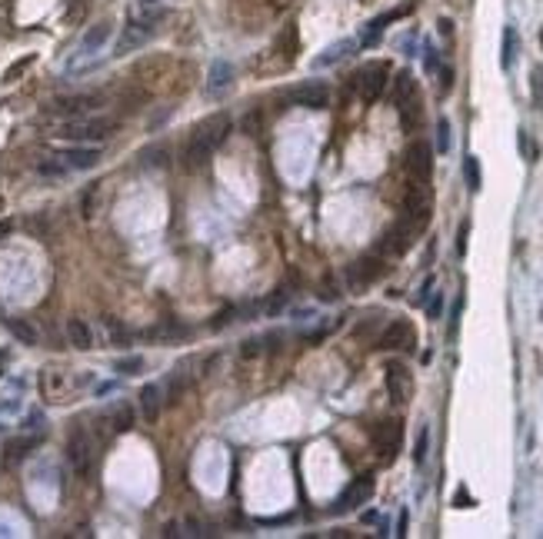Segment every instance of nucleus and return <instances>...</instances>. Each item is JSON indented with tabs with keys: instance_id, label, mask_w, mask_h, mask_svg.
I'll use <instances>...</instances> for the list:
<instances>
[{
	"instance_id": "1",
	"label": "nucleus",
	"mask_w": 543,
	"mask_h": 539,
	"mask_svg": "<svg viewBox=\"0 0 543 539\" xmlns=\"http://www.w3.org/2000/svg\"><path fill=\"white\" fill-rule=\"evenodd\" d=\"M227 134H230V117H227V114H213V117L204 120V123L194 130L190 143H187V166L204 164L213 150L227 140Z\"/></svg>"
},
{
	"instance_id": "2",
	"label": "nucleus",
	"mask_w": 543,
	"mask_h": 539,
	"mask_svg": "<svg viewBox=\"0 0 543 539\" xmlns=\"http://www.w3.org/2000/svg\"><path fill=\"white\" fill-rule=\"evenodd\" d=\"M97 164H100V147L80 143V147L54 150V157H50V160H40L37 170H40L44 177H63V173H70V170H91V166H97Z\"/></svg>"
},
{
	"instance_id": "3",
	"label": "nucleus",
	"mask_w": 543,
	"mask_h": 539,
	"mask_svg": "<svg viewBox=\"0 0 543 539\" xmlns=\"http://www.w3.org/2000/svg\"><path fill=\"white\" fill-rule=\"evenodd\" d=\"M167 10L164 7H151V10H140V14L123 27L121 40H117V57H123V54H130V50H137V47H144L147 40H151L153 33H157V27L164 24Z\"/></svg>"
},
{
	"instance_id": "4",
	"label": "nucleus",
	"mask_w": 543,
	"mask_h": 539,
	"mask_svg": "<svg viewBox=\"0 0 543 539\" xmlns=\"http://www.w3.org/2000/svg\"><path fill=\"white\" fill-rule=\"evenodd\" d=\"M117 130V120L110 117H77L61 127V136L74 140V143H104L107 136Z\"/></svg>"
},
{
	"instance_id": "5",
	"label": "nucleus",
	"mask_w": 543,
	"mask_h": 539,
	"mask_svg": "<svg viewBox=\"0 0 543 539\" xmlns=\"http://www.w3.org/2000/svg\"><path fill=\"white\" fill-rule=\"evenodd\" d=\"M430 187L420 183V180H410L407 194H404V213H407V226L410 230H423V226L430 224Z\"/></svg>"
},
{
	"instance_id": "6",
	"label": "nucleus",
	"mask_w": 543,
	"mask_h": 539,
	"mask_svg": "<svg viewBox=\"0 0 543 539\" xmlns=\"http://www.w3.org/2000/svg\"><path fill=\"white\" fill-rule=\"evenodd\" d=\"M287 100L293 107H307V110H323L330 104V87L323 80H307V84H297V87L287 93Z\"/></svg>"
},
{
	"instance_id": "7",
	"label": "nucleus",
	"mask_w": 543,
	"mask_h": 539,
	"mask_svg": "<svg viewBox=\"0 0 543 539\" xmlns=\"http://www.w3.org/2000/svg\"><path fill=\"white\" fill-rule=\"evenodd\" d=\"M407 173L413 180H420V183H430V177H434V150H430L427 140L410 143V150H407Z\"/></svg>"
},
{
	"instance_id": "8",
	"label": "nucleus",
	"mask_w": 543,
	"mask_h": 539,
	"mask_svg": "<svg viewBox=\"0 0 543 539\" xmlns=\"http://www.w3.org/2000/svg\"><path fill=\"white\" fill-rule=\"evenodd\" d=\"M104 104V93H74V97H61L54 100V114H63V117H84V114H93L97 107Z\"/></svg>"
},
{
	"instance_id": "9",
	"label": "nucleus",
	"mask_w": 543,
	"mask_h": 539,
	"mask_svg": "<svg viewBox=\"0 0 543 539\" xmlns=\"http://www.w3.org/2000/svg\"><path fill=\"white\" fill-rule=\"evenodd\" d=\"M353 80H357V90H360L363 100L374 104L380 93H383V87H387V67H383V63H370V67H363Z\"/></svg>"
},
{
	"instance_id": "10",
	"label": "nucleus",
	"mask_w": 543,
	"mask_h": 539,
	"mask_svg": "<svg viewBox=\"0 0 543 539\" xmlns=\"http://www.w3.org/2000/svg\"><path fill=\"white\" fill-rule=\"evenodd\" d=\"M91 460H93V449H91V439L84 430H77L70 436V443H67V463L74 469L77 476H87L91 473Z\"/></svg>"
},
{
	"instance_id": "11",
	"label": "nucleus",
	"mask_w": 543,
	"mask_h": 539,
	"mask_svg": "<svg viewBox=\"0 0 543 539\" xmlns=\"http://www.w3.org/2000/svg\"><path fill=\"white\" fill-rule=\"evenodd\" d=\"M377 346L380 350H413L417 346V333H413V327L407 320H393L390 327L380 333Z\"/></svg>"
},
{
	"instance_id": "12",
	"label": "nucleus",
	"mask_w": 543,
	"mask_h": 539,
	"mask_svg": "<svg viewBox=\"0 0 543 539\" xmlns=\"http://www.w3.org/2000/svg\"><path fill=\"white\" fill-rule=\"evenodd\" d=\"M370 493H374V476H360L353 479L347 490L340 493V499L333 503V513H350V509L363 506L367 499H370Z\"/></svg>"
},
{
	"instance_id": "13",
	"label": "nucleus",
	"mask_w": 543,
	"mask_h": 539,
	"mask_svg": "<svg viewBox=\"0 0 543 539\" xmlns=\"http://www.w3.org/2000/svg\"><path fill=\"white\" fill-rule=\"evenodd\" d=\"M110 33H114V27H110V20H100V24H93L84 37H80V44H77V50H74V63H80V60H87V57H93L100 47L110 40Z\"/></svg>"
},
{
	"instance_id": "14",
	"label": "nucleus",
	"mask_w": 543,
	"mask_h": 539,
	"mask_svg": "<svg viewBox=\"0 0 543 539\" xmlns=\"http://www.w3.org/2000/svg\"><path fill=\"white\" fill-rule=\"evenodd\" d=\"M400 436H404V426H400V419H383L377 430H374V443L380 446L383 460H393V456H397Z\"/></svg>"
},
{
	"instance_id": "15",
	"label": "nucleus",
	"mask_w": 543,
	"mask_h": 539,
	"mask_svg": "<svg viewBox=\"0 0 543 539\" xmlns=\"http://www.w3.org/2000/svg\"><path fill=\"white\" fill-rule=\"evenodd\" d=\"M383 273H387V267H383V260H377V256H360V260L347 270V276H350V283L353 286L374 283V280H380Z\"/></svg>"
},
{
	"instance_id": "16",
	"label": "nucleus",
	"mask_w": 543,
	"mask_h": 539,
	"mask_svg": "<svg viewBox=\"0 0 543 539\" xmlns=\"http://www.w3.org/2000/svg\"><path fill=\"white\" fill-rule=\"evenodd\" d=\"M387 393H390V403H407L410 396V373L400 363L387 366Z\"/></svg>"
},
{
	"instance_id": "17",
	"label": "nucleus",
	"mask_w": 543,
	"mask_h": 539,
	"mask_svg": "<svg viewBox=\"0 0 543 539\" xmlns=\"http://www.w3.org/2000/svg\"><path fill=\"white\" fill-rule=\"evenodd\" d=\"M164 386L160 383H151V386L140 389V409H144V419L147 423H157L160 419V409H164Z\"/></svg>"
},
{
	"instance_id": "18",
	"label": "nucleus",
	"mask_w": 543,
	"mask_h": 539,
	"mask_svg": "<svg viewBox=\"0 0 543 539\" xmlns=\"http://www.w3.org/2000/svg\"><path fill=\"white\" fill-rule=\"evenodd\" d=\"M40 389H44L47 400H54V403H63L67 400V393H70V380L63 373H57V370H47L44 376H40Z\"/></svg>"
},
{
	"instance_id": "19",
	"label": "nucleus",
	"mask_w": 543,
	"mask_h": 539,
	"mask_svg": "<svg viewBox=\"0 0 543 539\" xmlns=\"http://www.w3.org/2000/svg\"><path fill=\"white\" fill-rule=\"evenodd\" d=\"M410 226H393V230H387L383 233V240H380V253H390V256H400L410 250Z\"/></svg>"
},
{
	"instance_id": "20",
	"label": "nucleus",
	"mask_w": 543,
	"mask_h": 539,
	"mask_svg": "<svg viewBox=\"0 0 543 539\" xmlns=\"http://www.w3.org/2000/svg\"><path fill=\"white\" fill-rule=\"evenodd\" d=\"M230 84H234V67H230L227 60H217L211 67V74H207V87L204 90H207L211 97H217V93H224Z\"/></svg>"
},
{
	"instance_id": "21",
	"label": "nucleus",
	"mask_w": 543,
	"mask_h": 539,
	"mask_svg": "<svg viewBox=\"0 0 543 539\" xmlns=\"http://www.w3.org/2000/svg\"><path fill=\"white\" fill-rule=\"evenodd\" d=\"M410 7H404V10H393V14H380V17H374L367 27H363V33H360V47H374V44H380V37H383V27L390 24V20H397L400 14H407Z\"/></svg>"
},
{
	"instance_id": "22",
	"label": "nucleus",
	"mask_w": 543,
	"mask_h": 539,
	"mask_svg": "<svg viewBox=\"0 0 543 539\" xmlns=\"http://www.w3.org/2000/svg\"><path fill=\"white\" fill-rule=\"evenodd\" d=\"M353 50H357V40H337V44H330L314 60V67H333V63H340L344 57H350Z\"/></svg>"
},
{
	"instance_id": "23",
	"label": "nucleus",
	"mask_w": 543,
	"mask_h": 539,
	"mask_svg": "<svg viewBox=\"0 0 543 539\" xmlns=\"http://www.w3.org/2000/svg\"><path fill=\"white\" fill-rule=\"evenodd\" d=\"M517 47H520L517 27L507 24V27H503V44H500V67H503V70H510V67H513V60H517Z\"/></svg>"
},
{
	"instance_id": "24",
	"label": "nucleus",
	"mask_w": 543,
	"mask_h": 539,
	"mask_svg": "<svg viewBox=\"0 0 543 539\" xmlns=\"http://www.w3.org/2000/svg\"><path fill=\"white\" fill-rule=\"evenodd\" d=\"M67 340H70V346H77V350H91L93 333L84 320H70V323H67Z\"/></svg>"
},
{
	"instance_id": "25",
	"label": "nucleus",
	"mask_w": 543,
	"mask_h": 539,
	"mask_svg": "<svg viewBox=\"0 0 543 539\" xmlns=\"http://www.w3.org/2000/svg\"><path fill=\"white\" fill-rule=\"evenodd\" d=\"M410 97H417V80L404 70V74H397V80H393V104H407Z\"/></svg>"
},
{
	"instance_id": "26",
	"label": "nucleus",
	"mask_w": 543,
	"mask_h": 539,
	"mask_svg": "<svg viewBox=\"0 0 543 539\" xmlns=\"http://www.w3.org/2000/svg\"><path fill=\"white\" fill-rule=\"evenodd\" d=\"M464 180H467V190L470 194H480L483 187V170H480V160L470 153L467 160H464Z\"/></svg>"
},
{
	"instance_id": "27",
	"label": "nucleus",
	"mask_w": 543,
	"mask_h": 539,
	"mask_svg": "<svg viewBox=\"0 0 543 539\" xmlns=\"http://www.w3.org/2000/svg\"><path fill=\"white\" fill-rule=\"evenodd\" d=\"M397 110H400V120H404V127H407V130H417V127H420V117H423L420 97H410L407 104H400Z\"/></svg>"
},
{
	"instance_id": "28",
	"label": "nucleus",
	"mask_w": 543,
	"mask_h": 539,
	"mask_svg": "<svg viewBox=\"0 0 543 539\" xmlns=\"http://www.w3.org/2000/svg\"><path fill=\"white\" fill-rule=\"evenodd\" d=\"M110 423H114L117 433H127V430L134 426V409H130L127 403H117L114 406V413H110Z\"/></svg>"
},
{
	"instance_id": "29",
	"label": "nucleus",
	"mask_w": 543,
	"mask_h": 539,
	"mask_svg": "<svg viewBox=\"0 0 543 539\" xmlns=\"http://www.w3.org/2000/svg\"><path fill=\"white\" fill-rule=\"evenodd\" d=\"M427 453H430V430L423 426L420 433H417V443H413V463L423 466L427 463Z\"/></svg>"
},
{
	"instance_id": "30",
	"label": "nucleus",
	"mask_w": 543,
	"mask_h": 539,
	"mask_svg": "<svg viewBox=\"0 0 543 539\" xmlns=\"http://www.w3.org/2000/svg\"><path fill=\"white\" fill-rule=\"evenodd\" d=\"M530 97H533V107H543V67L540 63L530 70Z\"/></svg>"
},
{
	"instance_id": "31",
	"label": "nucleus",
	"mask_w": 543,
	"mask_h": 539,
	"mask_svg": "<svg viewBox=\"0 0 543 539\" xmlns=\"http://www.w3.org/2000/svg\"><path fill=\"white\" fill-rule=\"evenodd\" d=\"M437 153H450V120H437Z\"/></svg>"
},
{
	"instance_id": "32",
	"label": "nucleus",
	"mask_w": 543,
	"mask_h": 539,
	"mask_svg": "<svg viewBox=\"0 0 543 539\" xmlns=\"http://www.w3.org/2000/svg\"><path fill=\"white\" fill-rule=\"evenodd\" d=\"M7 327H10V333H14L17 340H24V343H33V340H37V333H33V329L27 327L24 320H10Z\"/></svg>"
},
{
	"instance_id": "33",
	"label": "nucleus",
	"mask_w": 543,
	"mask_h": 539,
	"mask_svg": "<svg viewBox=\"0 0 543 539\" xmlns=\"http://www.w3.org/2000/svg\"><path fill=\"white\" fill-rule=\"evenodd\" d=\"M423 306H427V316H430V320H440V313H443V293H430Z\"/></svg>"
},
{
	"instance_id": "34",
	"label": "nucleus",
	"mask_w": 543,
	"mask_h": 539,
	"mask_svg": "<svg viewBox=\"0 0 543 539\" xmlns=\"http://www.w3.org/2000/svg\"><path fill=\"white\" fill-rule=\"evenodd\" d=\"M467 237H470V224L464 220L457 230V256H467Z\"/></svg>"
},
{
	"instance_id": "35",
	"label": "nucleus",
	"mask_w": 543,
	"mask_h": 539,
	"mask_svg": "<svg viewBox=\"0 0 543 539\" xmlns=\"http://www.w3.org/2000/svg\"><path fill=\"white\" fill-rule=\"evenodd\" d=\"M144 366V359L140 357H127V359H117V373H137Z\"/></svg>"
},
{
	"instance_id": "36",
	"label": "nucleus",
	"mask_w": 543,
	"mask_h": 539,
	"mask_svg": "<svg viewBox=\"0 0 543 539\" xmlns=\"http://www.w3.org/2000/svg\"><path fill=\"white\" fill-rule=\"evenodd\" d=\"M423 67H427L430 74L440 70V57H437V50H434V47H427V50H423Z\"/></svg>"
},
{
	"instance_id": "37",
	"label": "nucleus",
	"mask_w": 543,
	"mask_h": 539,
	"mask_svg": "<svg viewBox=\"0 0 543 539\" xmlns=\"http://www.w3.org/2000/svg\"><path fill=\"white\" fill-rule=\"evenodd\" d=\"M33 446V439H20V443H10V460H20L27 456V449Z\"/></svg>"
},
{
	"instance_id": "38",
	"label": "nucleus",
	"mask_w": 543,
	"mask_h": 539,
	"mask_svg": "<svg viewBox=\"0 0 543 539\" xmlns=\"http://www.w3.org/2000/svg\"><path fill=\"white\" fill-rule=\"evenodd\" d=\"M287 303H290V297H287V293H284V290H280V293H277V297L270 299V306H267V313H280V310H284Z\"/></svg>"
},
{
	"instance_id": "39",
	"label": "nucleus",
	"mask_w": 543,
	"mask_h": 539,
	"mask_svg": "<svg viewBox=\"0 0 543 539\" xmlns=\"http://www.w3.org/2000/svg\"><path fill=\"white\" fill-rule=\"evenodd\" d=\"M460 313H464V297H457L453 303V313H450V336L457 333V323H460Z\"/></svg>"
},
{
	"instance_id": "40",
	"label": "nucleus",
	"mask_w": 543,
	"mask_h": 539,
	"mask_svg": "<svg viewBox=\"0 0 543 539\" xmlns=\"http://www.w3.org/2000/svg\"><path fill=\"white\" fill-rule=\"evenodd\" d=\"M450 87H453V70L443 67V70H440V93H450Z\"/></svg>"
},
{
	"instance_id": "41",
	"label": "nucleus",
	"mask_w": 543,
	"mask_h": 539,
	"mask_svg": "<svg viewBox=\"0 0 543 539\" xmlns=\"http://www.w3.org/2000/svg\"><path fill=\"white\" fill-rule=\"evenodd\" d=\"M457 506H460V509L473 506V499H470V496H467V490H457Z\"/></svg>"
},
{
	"instance_id": "42",
	"label": "nucleus",
	"mask_w": 543,
	"mask_h": 539,
	"mask_svg": "<svg viewBox=\"0 0 543 539\" xmlns=\"http://www.w3.org/2000/svg\"><path fill=\"white\" fill-rule=\"evenodd\" d=\"M397 536H407V509L400 513V523H397Z\"/></svg>"
},
{
	"instance_id": "43",
	"label": "nucleus",
	"mask_w": 543,
	"mask_h": 539,
	"mask_svg": "<svg viewBox=\"0 0 543 539\" xmlns=\"http://www.w3.org/2000/svg\"><path fill=\"white\" fill-rule=\"evenodd\" d=\"M450 30H453L450 20H440V33H447V37H450Z\"/></svg>"
}]
</instances>
